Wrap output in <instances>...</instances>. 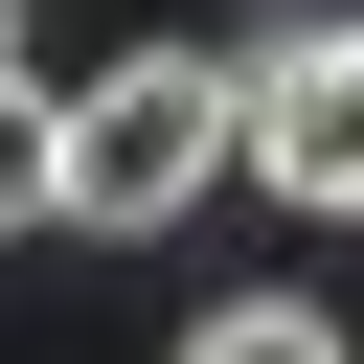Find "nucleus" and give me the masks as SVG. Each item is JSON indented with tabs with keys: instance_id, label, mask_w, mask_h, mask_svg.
Listing matches in <instances>:
<instances>
[{
	"instance_id": "obj_2",
	"label": "nucleus",
	"mask_w": 364,
	"mask_h": 364,
	"mask_svg": "<svg viewBox=\"0 0 364 364\" xmlns=\"http://www.w3.org/2000/svg\"><path fill=\"white\" fill-rule=\"evenodd\" d=\"M228 159L273 205H364V23H273L228 68Z\"/></svg>"
},
{
	"instance_id": "obj_3",
	"label": "nucleus",
	"mask_w": 364,
	"mask_h": 364,
	"mask_svg": "<svg viewBox=\"0 0 364 364\" xmlns=\"http://www.w3.org/2000/svg\"><path fill=\"white\" fill-rule=\"evenodd\" d=\"M182 364H364V341H341L318 296H205V318H182Z\"/></svg>"
},
{
	"instance_id": "obj_1",
	"label": "nucleus",
	"mask_w": 364,
	"mask_h": 364,
	"mask_svg": "<svg viewBox=\"0 0 364 364\" xmlns=\"http://www.w3.org/2000/svg\"><path fill=\"white\" fill-rule=\"evenodd\" d=\"M205 182H228V46H114V68L68 91L46 228H182Z\"/></svg>"
},
{
	"instance_id": "obj_5",
	"label": "nucleus",
	"mask_w": 364,
	"mask_h": 364,
	"mask_svg": "<svg viewBox=\"0 0 364 364\" xmlns=\"http://www.w3.org/2000/svg\"><path fill=\"white\" fill-rule=\"evenodd\" d=\"M0 23H23V0H0Z\"/></svg>"
},
{
	"instance_id": "obj_4",
	"label": "nucleus",
	"mask_w": 364,
	"mask_h": 364,
	"mask_svg": "<svg viewBox=\"0 0 364 364\" xmlns=\"http://www.w3.org/2000/svg\"><path fill=\"white\" fill-rule=\"evenodd\" d=\"M46 182H68V91L0 46V228H46Z\"/></svg>"
}]
</instances>
